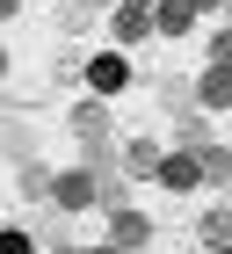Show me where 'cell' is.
<instances>
[{
  "label": "cell",
  "mask_w": 232,
  "mask_h": 254,
  "mask_svg": "<svg viewBox=\"0 0 232 254\" xmlns=\"http://www.w3.org/2000/svg\"><path fill=\"white\" fill-rule=\"evenodd\" d=\"M189 22H196V0H153V29L160 37H189Z\"/></svg>",
  "instance_id": "6da1fadb"
},
{
  "label": "cell",
  "mask_w": 232,
  "mask_h": 254,
  "mask_svg": "<svg viewBox=\"0 0 232 254\" xmlns=\"http://www.w3.org/2000/svg\"><path fill=\"white\" fill-rule=\"evenodd\" d=\"M153 29V0H116V37H145Z\"/></svg>",
  "instance_id": "7a4b0ae2"
},
{
  "label": "cell",
  "mask_w": 232,
  "mask_h": 254,
  "mask_svg": "<svg viewBox=\"0 0 232 254\" xmlns=\"http://www.w3.org/2000/svg\"><path fill=\"white\" fill-rule=\"evenodd\" d=\"M196 175H203V167H196L189 153H174V160H160V189H174V196H181V189H196Z\"/></svg>",
  "instance_id": "3957f363"
},
{
  "label": "cell",
  "mask_w": 232,
  "mask_h": 254,
  "mask_svg": "<svg viewBox=\"0 0 232 254\" xmlns=\"http://www.w3.org/2000/svg\"><path fill=\"white\" fill-rule=\"evenodd\" d=\"M87 80H95L102 95H116V87H123V80H131V65L116 59V51H102V59H95V65H87Z\"/></svg>",
  "instance_id": "277c9868"
},
{
  "label": "cell",
  "mask_w": 232,
  "mask_h": 254,
  "mask_svg": "<svg viewBox=\"0 0 232 254\" xmlns=\"http://www.w3.org/2000/svg\"><path fill=\"white\" fill-rule=\"evenodd\" d=\"M102 131H109V109H102V102H87V109H73V138H87V145H102Z\"/></svg>",
  "instance_id": "5b68a950"
},
{
  "label": "cell",
  "mask_w": 232,
  "mask_h": 254,
  "mask_svg": "<svg viewBox=\"0 0 232 254\" xmlns=\"http://www.w3.org/2000/svg\"><path fill=\"white\" fill-rule=\"evenodd\" d=\"M196 102H203V109H225V102H232V65H218V73H203V87H196Z\"/></svg>",
  "instance_id": "8992f818"
},
{
  "label": "cell",
  "mask_w": 232,
  "mask_h": 254,
  "mask_svg": "<svg viewBox=\"0 0 232 254\" xmlns=\"http://www.w3.org/2000/svg\"><path fill=\"white\" fill-rule=\"evenodd\" d=\"M58 203H65V211L95 203V175H58Z\"/></svg>",
  "instance_id": "52a82bcc"
},
{
  "label": "cell",
  "mask_w": 232,
  "mask_h": 254,
  "mask_svg": "<svg viewBox=\"0 0 232 254\" xmlns=\"http://www.w3.org/2000/svg\"><path fill=\"white\" fill-rule=\"evenodd\" d=\"M145 233H153V225L138 211H116V247H145Z\"/></svg>",
  "instance_id": "ba28073f"
},
{
  "label": "cell",
  "mask_w": 232,
  "mask_h": 254,
  "mask_svg": "<svg viewBox=\"0 0 232 254\" xmlns=\"http://www.w3.org/2000/svg\"><path fill=\"white\" fill-rule=\"evenodd\" d=\"M160 160H167V153H160V145H145V138H138L131 153H123V167H131V175H160Z\"/></svg>",
  "instance_id": "9c48e42d"
},
{
  "label": "cell",
  "mask_w": 232,
  "mask_h": 254,
  "mask_svg": "<svg viewBox=\"0 0 232 254\" xmlns=\"http://www.w3.org/2000/svg\"><path fill=\"white\" fill-rule=\"evenodd\" d=\"M22 196H58V182L44 175V167H29V175H22Z\"/></svg>",
  "instance_id": "30bf717a"
},
{
  "label": "cell",
  "mask_w": 232,
  "mask_h": 254,
  "mask_svg": "<svg viewBox=\"0 0 232 254\" xmlns=\"http://www.w3.org/2000/svg\"><path fill=\"white\" fill-rule=\"evenodd\" d=\"M0 254H37V240L29 233H0Z\"/></svg>",
  "instance_id": "8fae6325"
},
{
  "label": "cell",
  "mask_w": 232,
  "mask_h": 254,
  "mask_svg": "<svg viewBox=\"0 0 232 254\" xmlns=\"http://www.w3.org/2000/svg\"><path fill=\"white\" fill-rule=\"evenodd\" d=\"M95 254H123V247H116V240H109V247H95Z\"/></svg>",
  "instance_id": "7c38bea8"
},
{
  "label": "cell",
  "mask_w": 232,
  "mask_h": 254,
  "mask_svg": "<svg viewBox=\"0 0 232 254\" xmlns=\"http://www.w3.org/2000/svg\"><path fill=\"white\" fill-rule=\"evenodd\" d=\"M0 15H15V0H0Z\"/></svg>",
  "instance_id": "4fadbf2b"
},
{
  "label": "cell",
  "mask_w": 232,
  "mask_h": 254,
  "mask_svg": "<svg viewBox=\"0 0 232 254\" xmlns=\"http://www.w3.org/2000/svg\"><path fill=\"white\" fill-rule=\"evenodd\" d=\"M196 7H225V0H196Z\"/></svg>",
  "instance_id": "5bb4252c"
},
{
  "label": "cell",
  "mask_w": 232,
  "mask_h": 254,
  "mask_svg": "<svg viewBox=\"0 0 232 254\" xmlns=\"http://www.w3.org/2000/svg\"><path fill=\"white\" fill-rule=\"evenodd\" d=\"M0 73H7V59H0Z\"/></svg>",
  "instance_id": "9a60e30c"
}]
</instances>
